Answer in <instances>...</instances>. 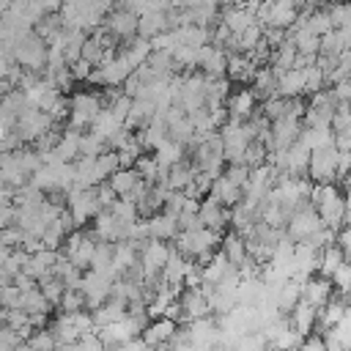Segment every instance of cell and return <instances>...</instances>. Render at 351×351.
I'll list each match as a JSON object with an SVG mask.
<instances>
[{
	"instance_id": "1",
	"label": "cell",
	"mask_w": 351,
	"mask_h": 351,
	"mask_svg": "<svg viewBox=\"0 0 351 351\" xmlns=\"http://www.w3.org/2000/svg\"><path fill=\"white\" fill-rule=\"evenodd\" d=\"M324 225H321V219H318V214H315V208L310 206V203H304L302 208H296L291 217H288V222H285V239L291 241V244H302L304 239H310L313 233H318Z\"/></svg>"
},
{
	"instance_id": "2",
	"label": "cell",
	"mask_w": 351,
	"mask_h": 351,
	"mask_svg": "<svg viewBox=\"0 0 351 351\" xmlns=\"http://www.w3.org/2000/svg\"><path fill=\"white\" fill-rule=\"evenodd\" d=\"M337 156L340 154L335 151V145L313 151L307 159V178L313 184H335L337 181Z\"/></svg>"
},
{
	"instance_id": "3",
	"label": "cell",
	"mask_w": 351,
	"mask_h": 351,
	"mask_svg": "<svg viewBox=\"0 0 351 351\" xmlns=\"http://www.w3.org/2000/svg\"><path fill=\"white\" fill-rule=\"evenodd\" d=\"M52 129V118L47 112H38V110H27L16 118L14 123V134L22 145H33L41 134H47Z\"/></svg>"
},
{
	"instance_id": "4",
	"label": "cell",
	"mask_w": 351,
	"mask_h": 351,
	"mask_svg": "<svg viewBox=\"0 0 351 351\" xmlns=\"http://www.w3.org/2000/svg\"><path fill=\"white\" fill-rule=\"evenodd\" d=\"M101 27L115 38V41H129L132 36H137V16L123 11L121 5H112V11L101 19Z\"/></svg>"
},
{
	"instance_id": "5",
	"label": "cell",
	"mask_w": 351,
	"mask_h": 351,
	"mask_svg": "<svg viewBox=\"0 0 351 351\" xmlns=\"http://www.w3.org/2000/svg\"><path fill=\"white\" fill-rule=\"evenodd\" d=\"M299 132H302V121H296V118L282 115V118L271 121V123H269V134H271V151H280V148H288L291 143H296Z\"/></svg>"
},
{
	"instance_id": "6",
	"label": "cell",
	"mask_w": 351,
	"mask_h": 351,
	"mask_svg": "<svg viewBox=\"0 0 351 351\" xmlns=\"http://www.w3.org/2000/svg\"><path fill=\"white\" fill-rule=\"evenodd\" d=\"M299 16V3L293 0H277L269 5V16H266V27H274V30H291L293 22ZM263 27V30H266Z\"/></svg>"
},
{
	"instance_id": "7",
	"label": "cell",
	"mask_w": 351,
	"mask_h": 351,
	"mask_svg": "<svg viewBox=\"0 0 351 351\" xmlns=\"http://www.w3.org/2000/svg\"><path fill=\"white\" fill-rule=\"evenodd\" d=\"M197 66H200V74H206V77H214V80L225 77L228 55H225V49H217V47L206 44V47L197 49Z\"/></svg>"
},
{
	"instance_id": "8",
	"label": "cell",
	"mask_w": 351,
	"mask_h": 351,
	"mask_svg": "<svg viewBox=\"0 0 351 351\" xmlns=\"http://www.w3.org/2000/svg\"><path fill=\"white\" fill-rule=\"evenodd\" d=\"M197 219L206 230H217L222 233L228 228V219H230V208H222L219 203H214L211 197H203L200 200V208H197Z\"/></svg>"
},
{
	"instance_id": "9",
	"label": "cell",
	"mask_w": 351,
	"mask_h": 351,
	"mask_svg": "<svg viewBox=\"0 0 351 351\" xmlns=\"http://www.w3.org/2000/svg\"><path fill=\"white\" fill-rule=\"evenodd\" d=\"M332 296H335L332 282L324 280V277H318V274H313V277L302 285V302L310 304V307H315V310H321Z\"/></svg>"
},
{
	"instance_id": "10",
	"label": "cell",
	"mask_w": 351,
	"mask_h": 351,
	"mask_svg": "<svg viewBox=\"0 0 351 351\" xmlns=\"http://www.w3.org/2000/svg\"><path fill=\"white\" fill-rule=\"evenodd\" d=\"M176 329H178V326H176L173 321H167V318H154V321H148V326L143 329L140 340H143L148 348H162V346H167V343L173 340Z\"/></svg>"
},
{
	"instance_id": "11",
	"label": "cell",
	"mask_w": 351,
	"mask_h": 351,
	"mask_svg": "<svg viewBox=\"0 0 351 351\" xmlns=\"http://www.w3.org/2000/svg\"><path fill=\"white\" fill-rule=\"evenodd\" d=\"M145 222H148V239H151V241H165V244H167L170 239L178 236L176 217L167 214V211H156V214H151Z\"/></svg>"
},
{
	"instance_id": "12",
	"label": "cell",
	"mask_w": 351,
	"mask_h": 351,
	"mask_svg": "<svg viewBox=\"0 0 351 351\" xmlns=\"http://www.w3.org/2000/svg\"><path fill=\"white\" fill-rule=\"evenodd\" d=\"M255 96L250 88H241V90H233L228 99H225V110H228V118H239V121H247L252 112H255Z\"/></svg>"
},
{
	"instance_id": "13",
	"label": "cell",
	"mask_w": 351,
	"mask_h": 351,
	"mask_svg": "<svg viewBox=\"0 0 351 351\" xmlns=\"http://www.w3.org/2000/svg\"><path fill=\"white\" fill-rule=\"evenodd\" d=\"M178 304H181V315H184V324H189V321H197V318H206V315H211V313H208V304H206V296L200 293V288H197V291H181V296H178Z\"/></svg>"
},
{
	"instance_id": "14",
	"label": "cell",
	"mask_w": 351,
	"mask_h": 351,
	"mask_svg": "<svg viewBox=\"0 0 351 351\" xmlns=\"http://www.w3.org/2000/svg\"><path fill=\"white\" fill-rule=\"evenodd\" d=\"M346 313H348V299H346V296H332V299L318 310L315 326H321V332H326V329H332Z\"/></svg>"
},
{
	"instance_id": "15",
	"label": "cell",
	"mask_w": 351,
	"mask_h": 351,
	"mask_svg": "<svg viewBox=\"0 0 351 351\" xmlns=\"http://www.w3.org/2000/svg\"><path fill=\"white\" fill-rule=\"evenodd\" d=\"M250 82H252L250 90H252L255 101H258V99H271V96H277V74H274L269 66H258Z\"/></svg>"
},
{
	"instance_id": "16",
	"label": "cell",
	"mask_w": 351,
	"mask_h": 351,
	"mask_svg": "<svg viewBox=\"0 0 351 351\" xmlns=\"http://www.w3.org/2000/svg\"><path fill=\"white\" fill-rule=\"evenodd\" d=\"M93 247H96V239H93V233L90 230H85L82 228V239H80V244L66 255V261L77 269V271H88V266H90V258H93Z\"/></svg>"
},
{
	"instance_id": "17",
	"label": "cell",
	"mask_w": 351,
	"mask_h": 351,
	"mask_svg": "<svg viewBox=\"0 0 351 351\" xmlns=\"http://www.w3.org/2000/svg\"><path fill=\"white\" fill-rule=\"evenodd\" d=\"M121 129H123V123H121L107 107H101V110L96 112V118L90 121V126H88V132L96 134L99 140H104V145H107V140H110L115 132H121Z\"/></svg>"
},
{
	"instance_id": "18",
	"label": "cell",
	"mask_w": 351,
	"mask_h": 351,
	"mask_svg": "<svg viewBox=\"0 0 351 351\" xmlns=\"http://www.w3.org/2000/svg\"><path fill=\"white\" fill-rule=\"evenodd\" d=\"M206 197H211L214 203H219L222 208H233V206H239L241 203V189H236L233 184H228L222 176L219 178H214L211 181V189H208V195Z\"/></svg>"
},
{
	"instance_id": "19",
	"label": "cell",
	"mask_w": 351,
	"mask_h": 351,
	"mask_svg": "<svg viewBox=\"0 0 351 351\" xmlns=\"http://www.w3.org/2000/svg\"><path fill=\"white\" fill-rule=\"evenodd\" d=\"M55 261H58V252H55V250H38L36 255H30L27 266L22 269V274H27L30 280H36V282H38L41 277H47V274L52 271Z\"/></svg>"
},
{
	"instance_id": "20",
	"label": "cell",
	"mask_w": 351,
	"mask_h": 351,
	"mask_svg": "<svg viewBox=\"0 0 351 351\" xmlns=\"http://www.w3.org/2000/svg\"><path fill=\"white\" fill-rule=\"evenodd\" d=\"M288 315H291V324H293L291 329H293L296 335H302V337L313 335V329H315V318H318V310H315V307L299 302Z\"/></svg>"
},
{
	"instance_id": "21",
	"label": "cell",
	"mask_w": 351,
	"mask_h": 351,
	"mask_svg": "<svg viewBox=\"0 0 351 351\" xmlns=\"http://www.w3.org/2000/svg\"><path fill=\"white\" fill-rule=\"evenodd\" d=\"M277 96L280 99H296L304 96V80L299 69H288L282 74H277Z\"/></svg>"
},
{
	"instance_id": "22",
	"label": "cell",
	"mask_w": 351,
	"mask_h": 351,
	"mask_svg": "<svg viewBox=\"0 0 351 351\" xmlns=\"http://www.w3.org/2000/svg\"><path fill=\"white\" fill-rule=\"evenodd\" d=\"M230 269H233V266L228 263V258L222 255V250H217V252L211 255V261H208L206 266H200V285H217Z\"/></svg>"
},
{
	"instance_id": "23",
	"label": "cell",
	"mask_w": 351,
	"mask_h": 351,
	"mask_svg": "<svg viewBox=\"0 0 351 351\" xmlns=\"http://www.w3.org/2000/svg\"><path fill=\"white\" fill-rule=\"evenodd\" d=\"M167 30V11H151V14H143L137 16V36L140 38H154L159 33Z\"/></svg>"
},
{
	"instance_id": "24",
	"label": "cell",
	"mask_w": 351,
	"mask_h": 351,
	"mask_svg": "<svg viewBox=\"0 0 351 351\" xmlns=\"http://www.w3.org/2000/svg\"><path fill=\"white\" fill-rule=\"evenodd\" d=\"M154 162H156V167L159 170H170L173 165H178V162H184L186 159V148L184 145H178V143H170V140H165L154 154Z\"/></svg>"
},
{
	"instance_id": "25",
	"label": "cell",
	"mask_w": 351,
	"mask_h": 351,
	"mask_svg": "<svg viewBox=\"0 0 351 351\" xmlns=\"http://www.w3.org/2000/svg\"><path fill=\"white\" fill-rule=\"evenodd\" d=\"M299 302H302V285L293 282V280H285V282L277 288V296H274V307H277V313L285 315V313H291Z\"/></svg>"
},
{
	"instance_id": "26",
	"label": "cell",
	"mask_w": 351,
	"mask_h": 351,
	"mask_svg": "<svg viewBox=\"0 0 351 351\" xmlns=\"http://www.w3.org/2000/svg\"><path fill=\"white\" fill-rule=\"evenodd\" d=\"M293 60H296V49H293V44H291V38H285L282 44H277V47L271 49V55H269V69H271L274 74H282V71L293 69Z\"/></svg>"
},
{
	"instance_id": "27",
	"label": "cell",
	"mask_w": 351,
	"mask_h": 351,
	"mask_svg": "<svg viewBox=\"0 0 351 351\" xmlns=\"http://www.w3.org/2000/svg\"><path fill=\"white\" fill-rule=\"evenodd\" d=\"M52 151H55V156H58L63 165L77 162V159H80V132L63 129V134H60V140H58V145H55Z\"/></svg>"
},
{
	"instance_id": "28",
	"label": "cell",
	"mask_w": 351,
	"mask_h": 351,
	"mask_svg": "<svg viewBox=\"0 0 351 351\" xmlns=\"http://www.w3.org/2000/svg\"><path fill=\"white\" fill-rule=\"evenodd\" d=\"M192 176H195V167L189 165V159H184V162H178V165H173V167L167 170L165 186H167L170 192H184V189L192 184Z\"/></svg>"
},
{
	"instance_id": "29",
	"label": "cell",
	"mask_w": 351,
	"mask_h": 351,
	"mask_svg": "<svg viewBox=\"0 0 351 351\" xmlns=\"http://www.w3.org/2000/svg\"><path fill=\"white\" fill-rule=\"evenodd\" d=\"M340 263H346V252H340L335 244H332V247H324V250L318 252V269H315V274L324 277V280H329Z\"/></svg>"
},
{
	"instance_id": "30",
	"label": "cell",
	"mask_w": 351,
	"mask_h": 351,
	"mask_svg": "<svg viewBox=\"0 0 351 351\" xmlns=\"http://www.w3.org/2000/svg\"><path fill=\"white\" fill-rule=\"evenodd\" d=\"M19 310H22L25 315H49L52 304H49V302L41 296V291L36 288V291H27V293H22Z\"/></svg>"
},
{
	"instance_id": "31",
	"label": "cell",
	"mask_w": 351,
	"mask_h": 351,
	"mask_svg": "<svg viewBox=\"0 0 351 351\" xmlns=\"http://www.w3.org/2000/svg\"><path fill=\"white\" fill-rule=\"evenodd\" d=\"M140 181V176L129 167V170H115L110 178H107V184L112 186V192L118 195V197H126L132 189H134V184Z\"/></svg>"
},
{
	"instance_id": "32",
	"label": "cell",
	"mask_w": 351,
	"mask_h": 351,
	"mask_svg": "<svg viewBox=\"0 0 351 351\" xmlns=\"http://www.w3.org/2000/svg\"><path fill=\"white\" fill-rule=\"evenodd\" d=\"M219 244H222V255L228 258V263H230V266H239V263H241V261L247 258L244 241H241V239H239V236H236L233 230H230V233H225Z\"/></svg>"
},
{
	"instance_id": "33",
	"label": "cell",
	"mask_w": 351,
	"mask_h": 351,
	"mask_svg": "<svg viewBox=\"0 0 351 351\" xmlns=\"http://www.w3.org/2000/svg\"><path fill=\"white\" fill-rule=\"evenodd\" d=\"M115 170H118V156H115V151H104V154H99V156L93 159V178H96V184L107 181Z\"/></svg>"
},
{
	"instance_id": "34",
	"label": "cell",
	"mask_w": 351,
	"mask_h": 351,
	"mask_svg": "<svg viewBox=\"0 0 351 351\" xmlns=\"http://www.w3.org/2000/svg\"><path fill=\"white\" fill-rule=\"evenodd\" d=\"M36 285H38L41 296H44V299H47V302H49L52 307H55V304L60 302V296H63V291H66V288H63V282H60V280H58V277H55L52 271H49L47 277H41V280H38Z\"/></svg>"
},
{
	"instance_id": "35",
	"label": "cell",
	"mask_w": 351,
	"mask_h": 351,
	"mask_svg": "<svg viewBox=\"0 0 351 351\" xmlns=\"http://www.w3.org/2000/svg\"><path fill=\"white\" fill-rule=\"evenodd\" d=\"M324 11H326V16H329L332 30H337V27H351V5H346V3H332V5H324Z\"/></svg>"
},
{
	"instance_id": "36",
	"label": "cell",
	"mask_w": 351,
	"mask_h": 351,
	"mask_svg": "<svg viewBox=\"0 0 351 351\" xmlns=\"http://www.w3.org/2000/svg\"><path fill=\"white\" fill-rule=\"evenodd\" d=\"M118 222H123V225H132L134 219H140V214H137V206L132 203V200H126V197H118L110 208H107Z\"/></svg>"
},
{
	"instance_id": "37",
	"label": "cell",
	"mask_w": 351,
	"mask_h": 351,
	"mask_svg": "<svg viewBox=\"0 0 351 351\" xmlns=\"http://www.w3.org/2000/svg\"><path fill=\"white\" fill-rule=\"evenodd\" d=\"M104 151H107L104 140H99V137L90 134V132H82V134H80V156H85V159H96V156L104 154Z\"/></svg>"
},
{
	"instance_id": "38",
	"label": "cell",
	"mask_w": 351,
	"mask_h": 351,
	"mask_svg": "<svg viewBox=\"0 0 351 351\" xmlns=\"http://www.w3.org/2000/svg\"><path fill=\"white\" fill-rule=\"evenodd\" d=\"M132 170H134V173L140 176V181H145V184H154V181H156V173H159V167H156V162H154L151 154H140L137 162L132 165Z\"/></svg>"
},
{
	"instance_id": "39",
	"label": "cell",
	"mask_w": 351,
	"mask_h": 351,
	"mask_svg": "<svg viewBox=\"0 0 351 351\" xmlns=\"http://www.w3.org/2000/svg\"><path fill=\"white\" fill-rule=\"evenodd\" d=\"M302 340H304L302 335H296L291 326H285V329L274 337V343H269V348H271V351H296V348L302 346Z\"/></svg>"
},
{
	"instance_id": "40",
	"label": "cell",
	"mask_w": 351,
	"mask_h": 351,
	"mask_svg": "<svg viewBox=\"0 0 351 351\" xmlns=\"http://www.w3.org/2000/svg\"><path fill=\"white\" fill-rule=\"evenodd\" d=\"M302 80H304V93H318L321 88H326V80H324V71L318 66H307L302 69Z\"/></svg>"
},
{
	"instance_id": "41",
	"label": "cell",
	"mask_w": 351,
	"mask_h": 351,
	"mask_svg": "<svg viewBox=\"0 0 351 351\" xmlns=\"http://www.w3.org/2000/svg\"><path fill=\"white\" fill-rule=\"evenodd\" d=\"M25 343H27L30 351H55V348H58V343H55V337L49 335V329H36Z\"/></svg>"
},
{
	"instance_id": "42",
	"label": "cell",
	"mask_w": 351,
	"mask_h": 351,
	"mask_svg": "<svg viewBox=\"0 0 351 351\" xmlns=\"http://www.w3.org/2000/svg\"><path fill=\"white\" fill-rule=\"evenodd\" d=\"M329 282H332V288H337V296H348V285H351V266H348V261L335 269Z\"/></svg>"
},
{
	"instance_id": "43",
	"label": "cell",
	"mask_w": 351,
	"mask_h": 351,
	"mask_svg": "<svg viewBox=\"0 0 351 351\" xmlns=\"http://www.w3.org/2000/svg\"><path fill=\"white\" fill-rule=\"evenodd\" d=\"M329 129H332L335 134L351 129V110H348V104H337V107H335L332 121H329Z\"/></svg>"
},
{
	"instance_id": "44",
	"label": "cell",
	"mask_w": 351,
	"mask_h": 351,
	"mask_svg": "<svg viewBox=\"0 0 351 351\" xmlns=\"http://www.w3.org/2000/svg\"><path fill=\"white\" fill-rule=\"evenodd\" d=\"M329 332L335 335V340L340 343V348H343V351H348V348H351V318H348V313H346V315H343V318H340Z\"/></svg>"
},
{
	"instance_id": "45",
	"label": "cell",
	"mask_w": 351,
	"mask_h": 351,
	"mask_svg": "<svg viewBox=\"0 0 351 351\" xmlns=\"http://www.w3.org/2000/svg\"><path fill=\"white\" fill-rule=\"evenodd\" d=\"M269 123L271 121H277V118H282V112H285V99H280V96H271V99H263V107L258 110Z\"/></svg>"
},
{
	"instance_id": "46",
	"label": "cell",
	"mask_w": 351,
	"mask_h": 351,
	"mask_svg": "<svg viewBox=\"0 0 351 351\" xmlns=\"http://www.w3.org/2000/svg\"><path fill=\"white\" fill-rule=\"evenodd\" d=\"M247 176H250V167H244V165H228V167L222 170V178H225L228 184H233L236 189H241V186L247 184Z\"/></svg>"
},
{
	"instance_id": "47",
	"label": "cell",
	"mask_w": 351,
	"mask_h": 351,
	"mask_svg": "<svg viewBox=\"0 0 351 351\" xmlns=\"http://www.w3.org/2000/svg\"><path fill=\"white\" fill-rule=\"evenodd\" d=\"M58 307H60V313H77V310H85V299L80 291H63Z\"/></svg>"
},
{
	"instance_id": "48",
	"label": "cell",
	"mask_w": 351,
	"mask_h": 351,
	"mask_svg": "<svg viewBox=\"0 0 351 351\" xmlns=\"http://www.w3.org/2000/svg\"><path fill=\"white\" fill-rule=\"evenodd\" d=\"M22 241H25V233L16 225L0 230V247H5V250H22Z\"/></svg>"
},
{
	"instance_id": "49",
	"label": "cell",
	"mask_w": 351,
	"mask_h": 351,
	"mask_svg": "<svg viewBox=\"0 0 351 351\" xmlns=\"http://www.w3.org/2000/svg\"><path fill=\"white\" fill-rule=\"evenodd\" d=\"M107 110H110V112L123 123V121H126V115H129V110H132V99H126L123 93H118V96L107 104Z\"/></svg>"
},
{
	"instance_id": "50",
	"label": "cell",
	"mask_w": 351,
	"mask_h": 351,
	"mask_svg": "<svg viewBox=\"0 0 351 351\" xmlns=\"http://www.w3.org/2000/svg\"><path fill=\"white\" fill-rule=\"evenodd\" d=\"M93 192H96V203H99V208H110V206L118 200V195L112 192V186H110L107 181L96 184V186H93Z\"/></svg>"
},
{
	"instance_id": "51",
	"label": "cell",
	"mask_w": 351,
	"mask_h": 351,
	"mask_svg": "<svg viewBox=\"0 0 351 351\" xmlns=\"http://www.w3.org/2000/svg\"><path fill=\"white\" fill-rule=\"evenodd\" d=\"M90 69H93V66H88V63L80 58L77 63H71V66H69V74H71V80H74V82H85V80H88V74H90Z\"/></svg>"
},
{
	"instance_id": "52",
	"label": "cell",
	"mask_w": 351,
	"mask_h": 351,
	"mask_svg": "<svg viewBox=\"0 0 351 351\" xmlns=\"http://www.w3.org/2000/svg\"><path fill=\"white\" fill-rule=\"evenodd\" d=\"M14 219H16V206L14 203H0V230L11 228Z\"/></svg>"
},
{
	"instance_id": "53",
	"label": "cell",
	"mask_w": 351,
	"mask_h": 351,
	"mask_svg": "<svg viewBox=\"0 0 351 351\" xmlns=\"http://www.w3.org/2000/svg\"><path fill=\"white\" fill-rule=\"evenodd\" d=\"M296 351H324V340H321V335H315V332L307 335Z\"/></svg>"
},
{
	"instance_id": "54",
	"label": "cell",
	"mask_w": 351,
	"mask_h": 351,
	"mask_svg": "<svg viewBox=\"0 0 351 351\" xmlns=\"http://www.w3.org/2000/svg\"><path fill=\"white\" fill-rule=\"evenodd\" d=\"M335 134V132H332ZM348 148H351V129L348 132H337L335 134V151L337 154H348Z\"/></svg>"
},
{
	"instance_id": "55",
	"label": "cell",
	"mask_w": 351,
	"mask_h": 351,
	"mask_svg": "<svg viewBox=\"0 0 351 351\" xmlns=\"http://www.w3.org/2000/svg\"><path fill=\"white\" fill-rule=\"evenodd\" d=\"M55 351H77V343H69V346H58Z\"/></svg>"
}]
</instances>
